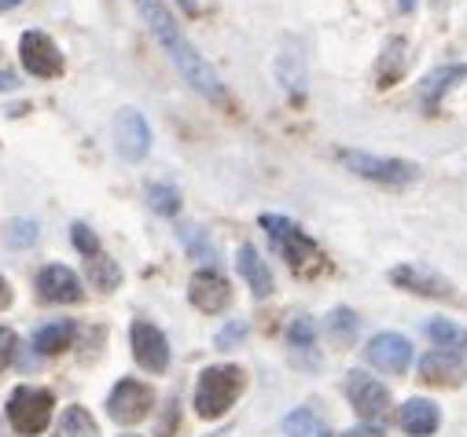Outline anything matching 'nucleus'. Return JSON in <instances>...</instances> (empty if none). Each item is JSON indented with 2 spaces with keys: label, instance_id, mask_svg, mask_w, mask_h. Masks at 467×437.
<instances>
[{
  "label": "nucleus",
  "instance_id": "1",
  "mask_svg": "<svg viewBox=\"0 0 467 437\" xmlns=\"http://www.w3.org/2000/svg\"><path fill=\"white\" fill-rule=\"evenodd\" d=\"M137 12H140V19L148 23V30L155 34V41L166 48L170 63L181 70V77H184L199 96H206L210 103H228V92H224L221 77H217L213 66L195 52V45L181 34V26L173 23V15L166 12L162 0H137Z\"/></svg>",
  "mask_w": 467,
  "mask_h": 437
},
{
  "label": "nucleus",
  "instance_id": "2",
  "mask_svg": "<svg viewBox=\"0 0 467 437\" xmlns=\"http://www.w3.org/2000/svg\"><path fill=\"white\" fill-rule=\"evenodd\" d=\"M244 393V368L236 364H213L199 375V386H195V412L202 419H217L224 415L236 397Z\"/></svg>",
  "mask_w": 467,
  "mask_h": 437
},
{
  "label": "nucleus",
  "instance_id": "3",
  "mask_svg": "<svg viewBox=\"0 0 467 437\" xmlns=\"http://www.w3.org/2000/svg\"><path fill=\"white\" fill-rule=\"evenodd\" d=\"M262 229L273 236V243L280 247V254L287 258V265H291L295 272H313V269H320V250L313 247L309 236L298 232L295 221H287V217H276V213H265V217H262Z\"/></svg>",
  "mask_w": 467,
  "mask_h": 437
},
{
  "label": "nucleus",
  "instance_id": "4",
  "mask_svg": "<svg viewBox=\"0 0 467 437\" xmlns=\"http://www.w3.org/2000/svg\"><path fill=\"white\" fill-rule=\"evenodd\" d=\"M52 393L48 390H37V386H19L16 393H12V401H8V419H12V426L19 430V433H26V437H34V433H41L45 426H48V419H52Z\"/></svg>",
  "mask_w": 467,
  "mask_h": 437
},
{
  "label": "nucleus",
  "instance_id": "5",
  "mask_svg": "<svg viewBox=\"0 0 467 437\" xmlns=\"http://www.w3.org/2000/svg\"><path fill=\"white\" fill-rule=\"evenodd\" d=\"M338 158L358 177L379 180V184H412L420 177V169L412 162H401V158H379V155H365V151H342Z\"/></svg>",
  "mask_w": 467,
  "mask_h": 437
},
{
  "label": "nucleus",
  "instance_id": "6",
  "mask_svg": "<svg viewBox=\"0 0 467 437\" xmlns=\"http://www.w3.org/2000/svg\"><path fill=\"white\" fill-rule=\"evenodd\" d=\"M151 404H155V393H151V386H144V382H137V379H122L119 386L110 390V397H107V412H110V419L114 422H140L148 412H151Z\"/></svg>",
  "mask_w": 467,
  "mask_h": 437
},
{
  "label": "nucleus",
  "instance_id": "7",
  "mask_svg": "<svg viewBox=\"0 0 467 437\" xmlns=\"http://www.w3.org/2000/svg\"><path fill=\"white\" fill-rule=\"evenodd\" d=\"M130 342H133V357H137V364L144 371H155L159 375V371L170 368V342H166V335L159 331L155 323L137 320L130 327Z\"/></svg>",
  "mask_w": 467,
  "mask_h": 437
},
{
  "label": "nucleus",
  "instance_id": "8",
  "mask_svg": "<svg viewBox=\"0 0 467 437\" xmlns=\"http://www.w3.org/2000/svg\"><path fill=\"white\" fill-rule=\"evenodd\" d=\"M19 56H23V66H26L34 77H59V74H63V52H59L56 41H52L48 34H41V30L23 34Z\"/></svg>",
  "mask_w": 467,
  "mask_h": 437
},
{
  "label": "nucleus",
  "instance_id": "9",
  "mask_svg": "<svg viewBox=\"0 0 467 437\" xmlns=\"http://www.w3.org/2000/svg\"><path fill=\"white\" fill-rule=\"evenodd\" d=\"M346 397H349V404H354L365 419H383L387 408H390L387 386L376 382V379L365 375V371H349V375H346Z\"/></svg>",
  "mask_w": 467,
  "mask_h": 437
},
{
  "label": "nucleus",
  "instance_id": "10",
  "mask_svg": "<svg viewBox=\"0 0 467 437\" xmlns=\"http://www.w3.org/2000/svg\"><path fill=\"white\" fill-rule=\"evenodd\" d=\"M114 144H119V155L126 162H140L151 151V129L140 111H119V118H114Z\"/></svg>",
  "mask_w": 467,
  "mask_h": 437
},
{
  "label": "nucleus",
  "instance_id": "11",
  "mask_svg": "<svg viewBox=\"0 0 467 437\" xmlns=\"http://www.w3.org/2000/svg\"><path fill=\"white\" fill-rule=\"evenodd\" d=\"M368 364L379 368V371H390V375H401L409 364H412V342L401 339V335H376L365 350Z\"/></svg>",
  "mask_w": 467,
  "mask_h": 437
},
{
  "label": "nucleus",
  "instance_id": "12",
  "mask_svg": "<svg viewBox=\"0 0 467 437\" xmlns=\"http://www.w3.org/2000/svg\"><path fill=\"white\" fill-rule=\"evenodd\" d=\"M420 379L431 382V386H460L467 379V368H463L460 353H452V350H431L420 361Z\"/></svg>",
  "mask_w": 467,
  "mask_h": 437
},
{
  "label": "nucleus",
  "instance_id": "13",
  "mask_svg": "<svg viewBox=\"0 0 467 437\" xmlns=\"http://www.w3.org/2000/svg\"><path fill=\"white\" fill-rule=\"evenodd\" d=\"M37 290L45 301H59V305L81 301V279L67 265H45L37 272Z\"/></svg>",
  "mask_w": 467,
  "mask_h": 437
},
{
  "label": "nucleus",
  "instance_id": "14",
  "mask_svg": "<svg viewBox=\"0 0 467 437\" xmlns=\"http://www.w3.org/2000/svg\"><path fill=\"white\" fill-rule=\"evenodd\" d=\"M188 298H192V305L202 309V312H221V309L232 301V287H228V279L217 276V272H195L192 283H188Z\"/></svg>",
  "mask_w": 467,
  "mask_h": 437
},
{
  "label": "nucleus",
  "instance_id": "15",
  "mask_svg": "<svg viewBox=\"0 0 467 437\" xmlns=\"http://www.w3.org/2000/svg\"><path fill=\"white\" fill-rule=\"evenodd\" d=\"M390 279L412 294H423V298H452V283L441 279L438 272L423 269V265H401L390 272Z\"/></svg>",
  "mask_w": 467,
  "mask_h": 437
},
{
  "label": "nucleus",
  "instance_id": "16",
  "mask_svg": "<svg viewBox=\"0 0 467 437\" xmlns=\"http://www.w3.org/2000/svg\"><path fill=\"white\" fill-rule=\"evenodd\" d=\"M398 422H401V430H409L412 437H427V433L438 430L441 412H438V404H431V401H423V397H412L409 404H401Z\"/></svg>",
  "mask_w": 467,
  "mask_h": 437
},
{
  "label": "nucleus",
  "instance_id": "17",
  "mask_svg": "<svg viewBox=\"0 0 467 437\" xmlns=\"http://www.w3.org/2000/svg\"><path fill=\"white\" fill-rule=\"evenodd\" d=\"M287 346H291V361L298 368H320V357H317V331H313V320L309 316H298L287 331Z\"/></svg>",
  "mask_w": 467,
  "mask_h": 437
},
{
  "label": "nucleus",
  "instance_id": "18",
  "mask_svg": "<svg viewBox=\"0 0 467 437\" xmlns=\"http://www.w3.org/2000/svg\"><path fill=\"white\" fill-rule=\"evenodd\" d=\"M240 276L247 279V287L258 294V298H269L273 294V272H269V265L262 261V254L247 243V247H240Z\"/></svg>",
  "mask_w": 467,
  "mask_h": 437
},
{
  "label": "nucleus",
  "instance_id": "19",
  "mask_svg": "<svg viewBox=\"0 0 467 437\" xmlns=\"http://www.w3.org/2000/svg\"><path fill=\"white\" fill-rule=\"evenodd\" d=\"M74 335H78L74 320H52V323H45L41 331L34 335V350H37V353H45V357L63 353V350H70Z\"/></svg>",
  "mask_w": 467,
  "mask_h": 437
},
{
  "label": "nucleus",
  "instance_id": "20",
  "mask_svg": "<svg viewBox=\"0 0 467 437\" xmlns=\"http://www.w3.org/2000/svg\"><path fill=\"white\" fill-rule=\"evenodd\" d=\"M467 77V63H460V66H445V70H438V74H431L427 81H423V103L431 107H438V99L445 96V88L452 85V81H463Z\"/></svg>",
  "mask_w": 467,
  "mask_h": 437
},
{
  "label": "nucleus",
  "instance_id": "21",
  "mask_svg": "<svg viewBox=\"0 0 467 437\" xmlns=\"http://www.w3.org/2000/svg\"><path fill=\"white\" fill-rule=\"evenodd\" d=\"M56 437H99V430H96V419L85 408L74 404V408L63 412V419L56 426Z\"/></svg>",
  "mask_w": 467,
  "mask_h": 437
},
{
  "label": "nucleus",
  "instance_id": "22",
  "mask_svg": "<svg viewBox=\"0 0 467 437\" xmlns=\"http://www.w3.org/2000/svg\"><path fill=\"white\" fill-rule=\"evenodd\" d=\"M88 279H92L96 290H114L122 283V269H119V261H110L107 254H92L88 258Z\"/></svg>",
  "mask_w": 467,
  "mask_h": 437
},
{
  "label": "nucleus",
  "instance_id": "23",
  "mask_svg": "<svg viewBox=\"0 0 467 437\" xmlns=\"http://www.w3.org/2000/svg\"><path fill=\"white\" fill-rule=\"evenodd\" d=\"M427 339L438 342V350H467V331L449 320H431L427 323Z\"/></svg>",
  "mask_w": 467,
  "mask_h": 437
},
{
  "label": "nucleus",
  "instance_id": "24",
  "mask_svg": "<svg viewBox=\"0 0 467 437\" xmlns=\"http://www.w3.org/2000/svg\"><path fill=\"white\" fill-rule=\"evenodd\" d=\"M327 335L335 346H349L358 339V312L354 309H335L327 320Z\"/></svg>",
  "mask_w": 467,
  "mask_h": 437
},
{
  "label": "nucleus",
  "instance_id": "25",
  "mask_svg": "<svg viewBox=\"0 0 467 437\" xmlns=\"http://www.w3.org/2000/svg\"><path fill=\"white\" fill-rule=\"evenodd\" d=\"M284 430H287V437H327V426H324L313 412H306V408L291 412V415L284 419Z\"/></svg>",
  "mask_w": 467,
  "mask_h": 437
},
{
  "label": "nucleus",
  "instance_id": "26",
  "mask_svg": "<svg viewBox=\"0 0 467 437\" xmlns=\"http://www.w3.org/2000/svg\"><path fill=\"white\" fill-rule=\"evenodd\" d=\"M148 202H151L155 213L173 217V213L181 209V191H177L173 184H151V188H148Z\"/></svg>",
  "mask_w": 467,
  "mask_h": 437
},
{
  "label": "nucleus",
  "instance_id": "27",
  "mask_svg": "<svg viewBox=\"0 0 467 437\" xmlns=\"http://www.w3.org/2000/svg\"><path fill=\"white\" fill-rule=\"evenodd\" d=\"M8 243L12 247H34L37 243V225L34 221H12L8 225Z\"/></svg>",
  "mask_w": 467,
  "mask_h": 437
},
{
  "label": "nucleus",
  "instance_id": "28",
  "mask_svg": "<svg viewBox=\"0 0 467 437\" xmlns=\"http://www.w3.org/2000/svg\"><path fill=\"white\" fill-rule=\"evenodd\" d=\"M70 239H74V247H78V250H81L85 258L99 254V239H96V236H92V232H88L85 225H74V229H70Z\"/></svg>",
  "mask_w": 467,
  "mask_h": 437
},
{
  "label": "nucleus",
  "instance_id": "29",
  "mask_svg": "<svg viewBox=\"0 0 467 437\" xmlns=\"http://www.w3.org/2000/svg\"><path fill=\"white\" fill-rule=\"evenodd\" d=\"M181 239H184V247H188L192 254H199L202 261H213V250L206 247V239H202L199 229H181Z\"/></svg>",
  "mask_w": 467,
  "mask_h": 437
},
{
  "label": "nucleus",
  "instance_id": "30",
  "mask_svg": "<svg viewBox=\"0 0 467 437\" xmlns=\"http://www.w3.org/2000/svg\"><path fill=\"white\" fill-rule=\"evenodd\" d=\"M16 350H19L16 331H8V327H0V371H5V368L16 361Z\"/></svg>",
  "mask_w": 467,
  "mask_h": 437
},
{
  "label": "nucleus",
  "instance_id": "31",
  "mask_svg": "<svg viewBox=\"0 0 467 437\" xmlns=\"http://www.w3.org/2000/svg\"><path fill=\"white\" fill-rule=\"evenodd\" d=\"M244 331H247V327H244V323H232V327H228V331H221V335H217V346H232V342H236V339H240Z\"/></svg>",
  "mask_w": 467,
  "mask_h": 437
},
{
  "label": "nucleus",
  "instance_id": "32",
  "mask_svg": "<svg viewBox=\"0 0 467 437\" xmlns=\"http://www.w3.org/2000/svg\"><path fill=\"white\" fill-rule=\"evenodd\" d=\"M342 437H383L376 426H354V430H346Z\"/></svg>",
  "mask_w": 467,
  "mask_h": 437
},
{
  "label": "nucleus",
  "instance_id": "33",
  "mask_svg": "<svg viewBox=\"0 0 467 437\" xmlns=\"http://www.w3.org/2000/svg\"><path fill=\"white\" fill-rule=\"evenodd\" d=\"M12 301V287H8V279L5 276H0V309H5Z\"/></svg>",
  "mask_w": 467,
  "mask_h": 437
},
{
  "label": "nucleus",
  "instance_id": "34",
  "mask_svg": "<svg viewBox=\"0 0 467 437\" xmlns=\"http://www.w3.org/2000/svg\"><path fill=\"white\" fill-rule=\"evenodd\" d=\"M16 88V74H0V92H8Z\"/></svg>",
  "mask_w": 467,
  "mask_h": 437
},
{
  "label": "nucleus",
  "instance_id": "35",
  "mask_svg": "<svg viewBox=\"0 0 467 437\" xmlns=\"http://www.w3.org/2000/svg\"><path fill=\"white\" fill-rule=\"evenodd\" d=\"M177 5H181V8H184V12H192V15H195V12H199V0H177Z\"/></svg>",
  "mask_w": 467,
  "mask_h": 437
},
{
  "label": "nucleus",
  "instance_id": "36",
  "mask_svg": "<svg viewBox=\"0 0 467 437\" xmlns=\"http://www.w3.org/2000/svg\"><path fill=\"white\" fill-rule=\"evenodd\" d=\"M394 5H398L401 12H412V8H416V0H394Z\"/></svg>",
  "mask_w": 467,
  "mask_h": 437
},
{
  "label": "nucleus",
  "instance_id": "37",
  "mask_svg": "<svg viewBox=\"0 0 467 437\" xmlns=\"http://www.w3.org/2000/svg\"><path fill=\"white\" fill-rule=\"evenodd\" d=\"M19 5V0H0V8H16Z\"/></svg>",
  "mask_w": 467,
  "mask_h": 437
},
{
  "label": "nucleus",
  "instance_id": "38",
  "mask_svg": "<svg viewBox=\"0 0 467 437\" xmlns=\"http://www.w3.org/2000/svg\"><path fill=\"white\" fill-rule=\"evenodd\" d=\"M126 437H137V433H126Z\"/></svg>",
  "mask_w": 467,
  "mask_h": 437
}]
</instances>
